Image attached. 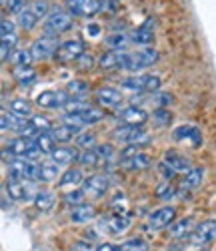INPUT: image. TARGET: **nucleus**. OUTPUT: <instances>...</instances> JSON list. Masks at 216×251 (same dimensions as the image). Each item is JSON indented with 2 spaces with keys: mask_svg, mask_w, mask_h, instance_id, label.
Returning a JSON list of instances; mask_svg holds the SVG:
<instances>
[{
  "mask_svg": "<svg viewBox=\"0 0 216 251\" xmlns=\"http://www.w3.org/2000/svg\"><path fill=\"white\" fill-rule=\"evenodd\" d=\"M70 251H96V247H94V243H92V241L82 239V241H76V243L72 245V249H70Z\"/></svg>",
  "mask_w": 216,
  "mask_h": 251,
  "instance_id": "3c124183",
  "label": "nucleus"
},
{
  "mask_svg": "<svg viewBox=\"0 0 216 251\" xmlns=\"http://www.w3.org/2000/svg\"><path fill=\"white\" fill-rule=\"evenodd\" d=\"M94 97H96V102L100 104V107H106V109H114L122 102V93L118 89L110 87V85L100 87Z\"/></svg>",
  "mask_w": 216,
  "mask_h": 251,
  "instance_id": "6ab92c4d",
  "label": "nucleus"
},
{
  "mask_svg": "<svg viewBox=\"0 0 216 251\" xmlns=\"http://www.w3.org/2000/svg\"><path fill=\"white\" fill-rule=\"evenodd\" d=\"M36 147L34 139H28V137H16L8 143V147L4 149V155L10 153L12 159H26L30 155V151Z\"/></svg>",
  "mask_w": 216,
  "mask_h": 251,
  "instance_id": "2eb2a0df",
  "label": "nucleus"
},
{
  "mask_svg": "<svg viewBox=\"0 0 216 251\" xmlns=\"http://www.w3.org/2000/svg\"><path fill=\"white\" fill-rule=\"evenodd\" d=\"M8 109L14 117L18 119H28L32 117V104L26 100V99H12L10 104H8Z\"/></svg>",
  "mask_w": 216,
  "mask_h": 251,
  "instance_id": "c756f323",
  "label": "nucleus"
},
{
  "mask_svg": "<svg viewBox=\"0 0 216 251\" xmlns=\"http://www.w3.org/2000/svg\"><path fill=\"white\" fill-rule=\"evenodd\" d=\"M160 173H162V177L166 179V181H170V179H174L178 173L174 171V169H172V167H168L166 163H160Z\"/></svg>",
  "mask_w": 216,
  "mask_h": 251,
  "instance_id": "5fc2aeb1",
  "label": "nucleus"
},
{
  "mask_svg": "<svg viewBox=\"0 0 216 251\" xmlns=\"http://www.w3.org/2000/svg\"><path fill=\"white\" fill-rule=\"evenodd\" d=\"M88 93V82L86 80H72L68 85V95L74 97V99H80Z\"/></svg>",
  "mask_w": 216,
  "mask_h": 251,
  "instance_id": "a19ab883",
  "label": "nucleus"
},
{
  "mask_svg": "<svg viewBox=\"0 0 216 251\" xmlns=\"http://www.w3.org/2000/svg\"><path fill=\"white\" fill-rule=\"evenodd\" d=\"M204 181V169L202 167H192V169L184 175V181L180 183V189L182 191H194L198 189Z\"/></svg>",
  "mask_w": 216,
  "mask_h": 251,
  "instance_id": "b1692460",
  "label": "nucleus"
},
{
  "mask_svg": "<svg viewBox=\"0 0 216 251\" xmlns=\"http://www.w3.org/2000/svg\"><path fill=\"white\" fill-rule=\"evenodd\" d=\"M8 175L12 181H38V165L28 159H10Z\"/></svg>",
  "mask_w": 216,
  "mask_h": 251,
  "instance_id": "7ed1b4c3",
  "label": "nucleus"
},
{
  "mask_svg": "<svg viewBox=\"0 0 216 251\" xmlns=\"http://www.w3.org/2000/svg\"><path fill=\"white\" fill-rule=\"evenodd\" d=\"M196 251H210V249H206V247H204V245H202V247H198V249H196Z\"/></svg>",
  "mask_w": 216,
  "mask_h": 251,
  "instance_id": "bf43d9fd",
  "label": "nucleus"
},
{
  "mask_svg": "<svg viewBox=\"0 0 216 251\" xmlns=\"http://www.w3.org/2000/svg\"><path fill=\"white\" fill-rule=\"evenodd\" d=\"M2 26H0V34H2V38H8V36H16L14 34V23L8 18H2V23H0Z\"/></svg>",
  "mask_w": 216,
  "mask_h": 251,
  "instance_id": "8fccbe9b",
  "label": "nucleus"
},
{
  "mask_svg": "<svg viewBox=\"0 0 216 251\" xmlns=\"http://www.w3.org/2000/svg\"><path fill=\"white\" fill-rule=\"evenodd\" d=\"M112 139L122 145H132V147H142L150 143V133L142 131V127H128V125H118L112 131Z\"/></svg>",
  "mask_w": 216,
  "mask_h": 251,
  "instance_id": "f03ea898",
  "label": "nucleus"
},
{
  "mask_svg": "<svg viewBox=\"0 0 216 251\" xmlns=\"http://www.w3.org/2000/svg\"><path fill=\"white\" fill-rule=\"evenodd\" d=\"M122 251H148V243L140 237H132L122 243Z\"/></svg>",
  "mask_w": 216,
  "mask_h": 251,
  "instance_id": "c03bdc74",
  "label": "nucleus"
},
{
  "mask_svg": "<svg viewBox=\"0 0 216 251\" xmlns=\"http://www.w3.org/2000/svg\"><path fill=\"white\" fill-rule=\"evenodd\" d=\"M190 239H192V243H196L198 247L214 241L216 239V219H206V221L198 223L196 227H194Z\"/></svg>",
  "mask_w": 216,
  "mask_h": 251,
  "instance_id": "4468645a",
  "label": "nucleus"
},
{
  "mask_svg": "<svg viewBox=\"0 0 216 251\" xmlns=\"http://www.w3.org/2000/svg\"><path fill=\"white\" fill-rule=\"evenodd\" d=\"M58 36H50V34H42L40 38H36L32 43V56L34 60H48L58 52Z\"/></svg>",
  "mask_w": 216,
  "mask_h": 251,
  "instance_id": "0eeeda50",
  "label": "nucleus"
},
{
  "mask_svg": "<svg viewBox=\"0 0 216 251\" xmlns=\"http://www.w3.org/2000/svg\"><path fill=\"white\" fill-rule=\"evenodd\" d=\"M96 153H98V157H100V161H112L114 159V155H116V151H114V145L112 143H102V145H96Z\"/></svg>",
  "mask_w": 216,
  "mask_h": 251,
  "instance_id": "ea45409f",
  "label": "nucleus"
},
{
  "mask_svg": "<svg viewBox=\"0 0 216 251\" xmlns=\"http://www.w3.org/2000/svg\"><path fill=\"white\" fill-rule=\"evenodd\" d=\"M158 50L152 49V47H144L136 52L130 54L128 58V65H126V71H140V69H146V67H152L154 62L158 60Z\"/></svg>",
  "mask_w": 216,
  "mask_h": 251,
  "instance_id": "6e6552de",
  "label": "nucleus"
},
{
  "mask_svg": "<svg viewBox=\"0 0 216 251\" xmlns=\"http://www.w3.org/2000/svg\"><path fill=\"white\" fill-rule=\"evenodd\" d=\"M104 227L110 233H124L130 227V219H128V215H112L104 221Z\"/></svg>",
  "mask_w": 216,
  "mask_h": 251,
  "instance_id": "2f4dec72",
  "label": "nucleus"
},
{
  "mask_svg": "<svg viewBox=\"0 0 216 251\" xmlns=\"http://www.w3.org/2000/svg\"><path fill=\"white\" fill-rule=\"evenodd\" d=\"M152 165L148 155L144 153H138V147H132V145H128V147L120 153V167L122 169H128V171H144L148 167Z\"/></svg>",
  "mask_w": 216,
  "mask_h": 251,
  "instance_id": "20e7f679",
  "label": "nucleus"
},
{
  "mask_svg": "<svg viewBox=\"0 0 216 251\" xmlns=\"http://www.w3.org/2000/svg\"><path fill=\"white\" fill-rule=\"evenodd\" d=\"M96 251H122V245H114V243H100L96 247Z\"/></svg>",
  "mask_w": 216,
  "mask_h": 251,
  "instance_id": "6e6d98bb",
  "label": "nucleus"
},
{
  "mask_svg": "<svg viewBox=\"0 0 216 251\" xmlns=\"http://www.w3.org/2000/svg\"><path fill=\"white\" fill-rule=\"evenodd\" d=\"M30 125H32V129L40 135V133H48V131H52L50 129V121L46 119V117H42V115H32L30 117Z\"/></svg>",
  "mask_w": 216,
  "mask_h": 251,
  "instance_id": "e433bc0d",
  "label": "nucleus"
},
{
  "mask_svg": "<svg viewBox=\"0 0 216 251\" xmlns=\"http://www.w3.org/2000/svg\"><path fill=\"white\" fill-rule=\"evenodd\" d=\"M54 203H56V197L50 193V191H38L36 197H34V207L38 211L46 213L50 209H54Z\"/></svg>",
  "mask_w": 216,
  "mask_h": 251,
  "instance_id": "473e14b6",
  "label": "nucleus"
},
{
  "mask_svg": "<svg viewBox=\"0 0 216 251\" xmlns=\"http://www.w3.org/2000/svg\"><path fill=\"white\" fill-rule=\"evenodd\" d=\"M94 219V205L90 203H82L78 207H72L70 211V221L76 223V225H82V223H88Z\"/></svg>",
  "mask_w": 216,
  "mask_h": 251,
  "instance_id": "393cba45",
  "label": "nucleus"
},
{
  "mask_svg": "<svg viewBox=\"0 0 216 251\" xmlns=\"http://www.w3.org/2000/svg\"><path fill=\"white\" fill-rule=\"evenodd\" d=\"M34 143H36V147L44 153V155H52V151L56 149V141H54V137L50 135V131L48 133H40V135H36L34 137Z\"/></svg>",
  "mask_w": 216,
  "mask_h": 251,
  "instance_id": "72a5a7b5",
  "label": "nucleus"
},
{
  "mask_svg": "<svg viewBox=\"0 0 216 251\" xmlns=\"http://www.w3.org/2000/svg\"><path fill=\"white\" fill-rule=\"evenodd\" d=\"M76 145H78L80 149H84V151L94 149V147H96V137H94L92 133H80V135L76 137Z\"/></svg>",
  "mask_w": 216,
  "mask_h": 251,
  "instance_id": "37998d69",
  "label": "nucleus"
},
{
  "mask_svg": "<svg viewBox=\"0 0 216 251\" xmlns=\"http://www.w3.org/2000/svg\"><path fill=\"white\" fill-rule=\"evenodd\" d=\"M120 87L132 93H158L162 87V78L156 75H130L120 80Z\"/></svg>",
  "mask_w": 216,
  "mask_h": 251,
  "instance_id": "f257e3e1",
  "label": "nucleus"
},
{
  "mask_svg": "<svg viewBox=\"0 0 216 251\" xmlns=\"http://www.w3.org/2000/svg\"><path fill=\"white\" fill-rule=\"evenodd\" d=\"M70 99L68 91H44L36 97V104L42 109H64Z\"/></svg>",
  "mask_w": 216,
  "mask_h": 251,
  "instance_id": "1a4fd4ad",
  "label": "nucleus"
},
{
  "mask_svg": "<svg viewBox=\"0 0 216 251\" xmlns=\"http://www.w3.org/2000/svg\"><path fill=\"white\" fill-rule=\"evenodd\" d=\"M0 121H2V125H0V129H2V131L6 133L8 129H16V127H18V123L22 121V119L14 117V115H12V113H8V111H2V117H0Z\"/></svg>",
  "mask_w": 216,
  "mask_h": 251,
  "instance_id": "a18cd8bd",
  "label": "nucleus"
},
{
  "mask_svg": "<svg viewBox=\"0 0 216 251\" xmlns=\"http://www.w3.org/2000/svg\"><path fill=\"white\" fill-rule=\"evenodd\" d=\"M148 121V113L142 107H126L118 113V123L128 125V127H142Z\"/></svg>",
  "mask_w": 216,
  "mask_h": 251,
  "instance_id": "a211bd4d",
  "label": "nucleus"
},
{
  "mask_svg": "<svg viewBox=\"0 0 216 251\" xmlns=\"http://www.w3.org/2000/svg\"><path fill=\"white\" fill-rule=\"evenodd\" d=\"M30 10L38 16V18H44V16H48L50 12V8H48V4H46V0H34V2L30 4Z\"/></svg>",
  "mask_w": 216,
  "mask_h": 251,
  "instance_id": "49530a36",
  "label": "nucleus"
},
{
  "mask_svg": "<svg viewBox=\"0 0 216 251\" xmlns=\"http://www.w3.org/2000/svg\"><path fill=\"white\" fill-rule=\"evenodd\" d=\"M86 52L84 43L80 38H70V40H64L60 45L58 52H56V60L60 62H70V60H78L82 54Z\"/></svg>",
  "mask_w": 216,
  "mask_h": 251,
  "instance_id": "f8f14e48",
  "label": "nucleus"
},
{
  "mask_svg": "<svg viewBox=\"0 0 216 251\" xmlns=\"http://www.w3.org/2000/svg\"><path fill=\"white\" fill-rule=\"evenodd\" d=\"M50 159L56 161V163L62 167V165H70L74 159H78V153H76L72 147H68V145H58V147L52 151Z\"/></svg>",
  "mask_w": 216,
  "mask_h": 251,
  "instance_id": "c85d7f7f",
  "label": "nucleus"
},
{
  "mask_svg": "<svg viewBox=\"0 0 216 251\" xmlns=\"http://www.w3.org/2000/svg\"><path fill=\"white\" fill-rule=\"evenodd\" d=\"M72 28V14L68 10H62V8H56L48 14V20H46V30L44 34H50V36H58L62 32H68Z\"/></svg>",
  "mask_w": 216,
  "mask_h": 251,
  "instance_id": "39448f33",
  "label": "nucleus"
},
{
  "mask_svg": "<svg viewBox=\"0 0 216 251\" xmlns=\"http://www.w3.org/2000/svg\"><path fill=\"white\" fill-rule=\"evenodd\" d=\"M12 60H14L16 67H30V62L34 60V56H32L30 50L20 49V50H16V52L12 54Z\"/></svg>",
  "mask_w": 216,
  "mask_h": 251,
  "instance_id": "58836bf2",
  "label": "nucleus"
},
{
  "mask_svg": "<svg viewBox=\"0 0 216 251\" xmlns=\"http://www.w3.org/2000/svg\"><path fill=\"white\" fill-rule=\"evenodd\" d=\"M16 18H18V26H20V28H24V30H32V28L36 26V23H38V16L30 10V6H28L26 10L20 12Z\"/></svg>",
  "mask_w": 216,
  "mask_h": 251,
  "instance_id": "c9c22d12",
  "label": "nucleus"
},
{
  "mask_svg": "<svg viewBox=\"0 0 216 251\" xmlns=\"http://www.w3.org/2000/svg\"><path fill=\"white\" fill-rule=\"evenodd\" d=\"M174 193H176V189H174V187H172L168 181H164V183H160V185L156 187V197H160V199H170Z\"/></svg>",
  "mask_w": 216,
  "mask_h": 251,
  "instance_id": "09e8293b",
  "label": "nucleus"
},
{
  "mask_svg": "<svg viewBox=\"0 0 216 251\" xmlns=\"http://www.w3.org/2000/svg\"><path fill=\"white\" fill-rule=\"evenodd\" d=\"M78 161L82 167H96L100 163V157H98L96 149H88V151H82L78 155Z\"/></svg>",
  "mask_w": 216,
  "mask_h": 251,
  "instance_id": "4c0bfd02",
  "label": "nucleus"
},
{
  "mask_svg": "<svg viewBox=\"0 0 216 251\" xmlns=\"http://www.w3.org/2000/svg\"><path fill=\"white\" fill-rule=\"evenodd\" d=\"M10 50H12V45L8 43H2V52H0V56H2V62H8L12 56H10Z\"/></svg>",
  "mask_w": 216,
  "mask_h": 251,
  "instance_id": "4d7b16f0",
  "label": "nucleus"
},
{
  "mask_svg": "<svg viewBox=\"0 0 216 251\" xmlns=\"http://www.w3.org/2000/svg\"><path fill=\"white\" fill-rule=\"evenodd\" d=\"M152 25V20H146V23L142 25V26H138V28H134L132 32H130V43L132 45H136V47H150V43L154 40V28L150 26Z\"/></svg>",
  "mask_w": 216,
  "mask_h": 251,
  "instance_id": "aec40b11",
  "label": "nucleus"
},
{
  "mask_svg": "<svg viewBox=\"0 0 216 251\" xmlns=\"http://www.w3.org/2000/svg\"><path fill=\"white\" fill-rule=\"evenodd\" d=\"M102 119H104V111L96 107H88L74 113H64V123L74 125V127H88V125H96Z\"/></svg>",
  "mask_w": 216,
  "mask_h": 251,
  "instance_id": "423d86ee",
  "label": "nucleus"
},
{
  "mask_svg": "<svg viewBox=\"0 0 216 251\" xmlns=\"http://www.w3.org/2000/svg\"><path fill=\"white\" fill-rule=\"evenodd\" d=\"M194 227H196V225H194V221H192L190 217L176 219L174 223L170 225V237H172V239H186V237L192 235Z\"/></svg>",
  "mask_w": 216,
  "mask_h": 251,
  "instance_id": "4be33fe9",
  "label": "nucleus"
},
{
  "mask_svg": "<svg viewBox=\"0 0 216 251\" xmlns=\"http://www.w3.org/2000/svg\"><path fill=\"white\" fill-rule=\"evenodd\" d=\"M112 209L116 211V215H122L126 209H128V205H126V197H122V195H118L114 201H112Z\"/></svg>",
  "mask_w": 216,
  "mask_h": 251,
  "instance_id": "603ef678",
  "label": "nucleus"
},
{
  "mask_svg": "<svg viewBox=\"0 0 216 251\" xmlns=\"http://www.w3.org/2000/svg\"><path fill=\"white\" fill-rule=\"evenodd\" d=\"M12 76H14V80L18 82L20 87H30L32 82L36 80V73H34L32 67H14Z\"/></svg>",
  "mask_w": 216,
  "mask_h": 251,
  "instance_id": "7c9ffc66",
  "label": "nucleus"
},
{
  "mask_svg": "<svg viewBox=\"0 0 216 251\" xmlns=\"http://www.w3.org/2000/svg\"><path fill=\"white\" fill-rule=\"evenodd\" d=\"M86 34H88L90 38L98 36V34H100V26H98V25H94V23H92V25H88V26H86Z\"/></svg>",
  "mask_w": 216,
  "mask_h": 251,
  "instance_id": "13d9d810",
  "label": "nucleus"
},
{
  "mask_svg": "<svg viewBox=\"0 0 216 251\" xmlns=\"http://www.w3.org/2000/svg\"><path fill=\"white\" fill-rule=\"evenodd\" d=\"M174 139L176 141H184V139H190L194 147H198V145L202 143V133L196 129V127H192V125H182V127L174 129Z\"/></svg>",
  "mask_w": 216,
  "mask_h": 251,
  "instance_id": "cd10ccee",
  "label": "nucleus"
},
{
  "mask_svg": "<svg viewBox=\"0 0 216 251\" xmlns=\"http://www.w3.org/2000/svg\"><path fill=\"white\" fill-rule=\"evenodd\" d=\"M4 191H6V195H10L12 201H28V199L34 201V197L38 193V191H34L30 181H12V179L6 183Z\"/></svg>",
  "mask_w": 216,
  "mask_h": 251,
  "instance_id": "9b49d317",
  "label": "nucleus"
},
{
  "mask_svg": "<svg viewBox=\"0 0 216 251\" xmlns=\"http://www.w3.org/2000/svg\"><path fill=\"white\" fill-rule=\"evenodd\" d=\"M4 6H6V10L8 12H12V14H20L22 10H26L28 6H26V2L24 0H4Z\"/></svg>",
  "mask_w": 216,
  "mask_h": 251,
  "instance_id": "de8ad7c7",
  "label": "nucleus"
},
{
  "mask_svg": "<svg viewBox=\"0 0 216 251\" xmlns=\"http://www.w3.org/2000/svg\"><path fill=\"white\" fill-rule=\"evenodd\" d=\"M58 173H60V165L56 161H52V159L50 161H42L38 165V181H42V183L54 181L58 177Z\"/></svg>",
  "mask_w": 216,
  "mask_h": 251,
  "instance_id": "bb28decb",
  "label": "nucleus"
},
{
  "mask_svg": "<svg viewBox=\"0 0 216 251\" xmlns=\"http://www.w3.org/2000/svg\"><path fill=\"white\" fill-rule=\"evenodd\" d=\"M76 62L80 65V69H82V71H88V69H92V67H94V58H92V54H86V52H84Z\"/></svg>",
  "mask_w": 216,
  "mask_h": 251,
  "instance_id": "864d4df0",
  "label": "nucleus"
},
{
  "mask_svg": "<svg viewBox=\"0 0 216 251\" xmlns=\"http://www.w3.org/2000/svg\"><path fill=\"white\" fill-rule=\"evenodd\" d=\"M50 135L54 137L56 145H68L70 141H74L80 135V127H74V125L64 123V125H58V127H54L50 131Z\"/></svg>",
  "mask_w": 216,
  "mask_h": 251,
  "instance_id": "412c9836",
  "label": "nucleus"
},
{
  "mask_svg": "<svg viewBox=\"0 0 216 251\" xmlns=\"http://www.w3.org/2000/svg\"><path fill=\"white\" fill-rule=\"evenodd\" d=\"M84 199H86V195H84L82 189H70L66 195H64V203L70 205V207H78V205H82Z\"/></svg>",
  "mask_w": 216,
  "mask_h": 251,
  "instance_id": "79ce46f5",
  "label": "nucleus"
},
{
  "mask_svg": "<svg viewBox=\"0 0 216 251\" xmlns=\"http://www.w3.org/2000/svg\"><path fill=\"white\" fill-rule=\"evenodd\" d=\"M66 10L72 16H92L100 12V0H66Z\"/></svg>",
  "mask_w": 216,
  "mask_h": 251,
  "instance_id": "f3484780",
  "label": "nucleus"
},
{
  "mask_svg": "<svg viewBox=\"0 0 216 251\" xmlns=\"http://www.w3.org/2000/svg\"><path fill=\"white\" fill-rule=\"evenodd\" d=\"M162 163H166L168 167H172V169H174L176 173H184V175L192 169L190 163H188V159H184L182 155H178V153H174V151H166Z\"/></svg>",
  "mask_w": 216,
  "mask_h": 251,
  "instance_id": "a878e982",
  "label": "nucleus"
},
{
  "mask_svg": "<svg viewBox=\"0 0 216 251\" xmlns=\"http://www.w3.org/2000/svg\"><path fill=\"white\" fill-rule=\"evenodd\" d=\"M128 58H130V52L126 50H108L100 56L98 65L104 71H112V69H126Z\"/></svg>",
  "mask_w": 216,
  "mask_h": 251,
  "instance_id": "dca6fc26",
  "label": "nucleus"
},
{
  "mask_svg": "<svg viewBox=\"0 0 216 251\" xmlns=\"http://www.w3.org/2000/svg\"><path fill=\"white\" fill-rule=\"evenodd\" d=\"M80 189L84 191L86 199H100L108 191V179L104 175H90L88 179H84Z\"/></svg>",
  "mask_w": 216,
  "mask_h": 251,
  "instance_id": "ddd939ff",
  "label": "nucleus"
},
{
  "mask_svg": "<svg viewBox=\"0 0 216 251\" xmlns=\"http://www.w3.org/2000/svg\"><path fill=\"white\" fill-rule=\"evenodd\" d=\"M174 221H176V209L172 205L170 207H160V209H156L154 213L148 215V229H152V231H160V229L170 227Z\"/></svg>",
  "mask_w": 216,
  "mask_h": 251,
  "instance_id": "9d476101",
  "label": "nucleus"
},
{
  "mask_svg": "<svg viewBox=\"0 0 216 251\" xmlns=\"http://www.w3.org/2000/svg\"><path fill=\"white\" fill-rule=\"evenodd\" d=\"M82 183H84L82 171L76 169V167L62 171V175H60V179H58V187H62V189H76V187L82 185Z\"/></svg>",
  "mask_w": 216,
  "mask_h": 251,
  "instance_id": "5701e85b",
  "label": "nucleus"
},
{
  "mask_svg": "<svg viewBox=\"0 0 216 251\" xmlns=\"http://www.w3.org/2000/svg\"><path fill=\"white\" fill-rule=\"evenodd\" d=\"M128 43H130V36H126L124 32H112L106 36V47L110 50H124Z\"/></svg>",
  "mask_w": 216,
  "mask_h": 251,
  "instance_id": "f704fd0d",
  "label": "nucleus"
}]
</instances>
